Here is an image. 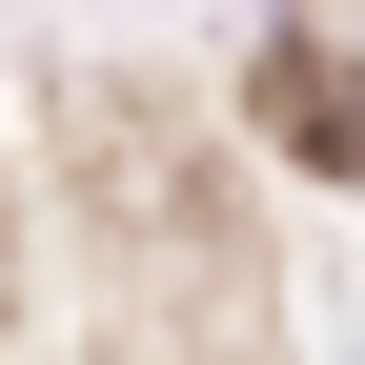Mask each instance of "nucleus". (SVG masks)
<instances>
[{
  "label": "nucleus",
  "mask_w": 365,
  "mask_h": 365,
  "mask_svg": "<svg viewBox=\"0 0 365 365\" xmlns=\"http://www.w3.org/2000/svg\"><path fill=\"white\" fill-rule=\"evenodd\" d=\"M264 143H284V163H365V81L325 61V41H284V61H264Z\"/></svg>",
  "instance_id": "obj_1"
}]
</instances>
